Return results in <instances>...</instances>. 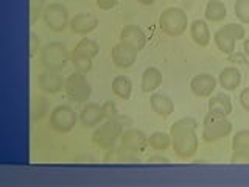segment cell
I'll return each instance as SVG.
<instances>
[{
    "mask_svg": "<svg viewBox=\"0 0 249 187\" xmlns=\"http://www.w3.org/2000/svg\"><path fill=\"white\" fill-rule=\"evenodd\" d=\"M198 122L192 117H184V119L175 122L170 128L171 136V147H173L175 154L179 159L187 161L192 159L198 153L199 139L196 134Z\"/></svg>",
    "mask_w": 249,
    "mask_h": 187,
    "instance_id": "cell-1",
    "label": "cell"
},
{
    "mask_svg": "<svg viewBox=\"0 0 249 187\" xmlns=\"http://www.w3.org/2000/svg\"><path fill=\"white\" fill-rule=\"evenodd\" d=\"M131 123V119L123 114H119L115 119H107L101 122L92 134V142L101 150H111L120 140L124 127Z\"/></svg>",
    "mask_w": 249,
    "mask_h": 187,
    "instance_id": "cell-2",
    "label": "cell"
},
{
    "mask_svg": "<svg viewBox=\"0 0 249 187\" xmlns=\"http://www.w3.org/2000/svg\"><path fill=\"white\" fill-rule=\"evenodd\" d=\"M70 53L67 47L62 42H49L44 47H41L39 52V62L45 70H54V72H61L67 67L70 62Z\"/></svg>",
    "mask_w": 249,
    "mask_h": 187,
    "instance_id": "cell-3",
    "label": "cell"
},
{
    "mask_svg": "<svg viewBox=\"0 0 249 187\" xmlns=\"http://www.w3.org/2000/svg\"><path fill=\"white\" fill-rule=\"evenodd\" d=\"M159 28L163 35L170 37H179L182 36L187 28H189V18L187 13L181 8L170 6L163 10L159 16Z\"/></svg>",
    "mask_w": 249,
    "mask_h": 187,
    "instance_id": "cell-4",
    "label": "cell"
},
{
    "mask_svg": "<svg viewBox=\"0 0 249 187\" xmlns=\"http://www.w3.org/2000/svg\"><path fill=\"white\" fill-rule=\"evenodd\" d=\"M232 122L228 120V117H220L212 112H207V115L204 117V122H202L201 137L204 142L212 144L229 136L232 132Z\"/></svg>",
    "mask_w": 249,
    "mask_h": 187,
    "instance_id": "cell-5",
    "label": "cell"
},
{
    "mask_svg": "<svg viewBox=\"0 0 249 187\" xmlns=\"http://www.w3.org/2000/svg\"><path fill=\"white\" fill-rule=\"evenodd\" d=\"M66 95L75 101V103H86L90 98L92 88L90 83L83 72H73L66 78V86H64Z\"/></svg>",
    "mask_w": 249,
    "mask_h": 187,
    "instance_id": "cell-6",
    "label": "cell"
},
{
    "mask_svg": "<svg viewBox=\"0 0 249 187\" xmlns=\"http://www.w3.org/2000/svg\"><path fill=\"white\" fill-rule=\"evenodd\" d=\"M42 20L49 30L54 31V33H61V31H64L70 23L67 6L58 2L47 5L42 14Z\"/></svg>",
    "mask_w": 249,
    "mask_h": 187,
    "instance_id": "cell-7",
    "label": "cell"
},
{
    "mask_svg": "<svg viewBox=\"0 0 249 187\" xmlns=\"http://www.w3.org/2000/svg\"><path fill=\"white\" fill-rule=\"evenodd\" d=\"M76 112L67 105H59L50 112V127L59 134L70 132L76 125Z\"/></svg>",
    "mask_w": 249,
    "mask_h": 187,
    "instance_id": "cell-8",
    "label": "cell"
},
{
    "mask_svg": "<svg viewBox=\"0 0 249 187\" xmlns=\"http://www.w3.org/2000/svg\"><path fill=\"white\" fill-rule=\"evenodd\" d=\"M120 147L124 148V150H128L131 153H143L148 147V137L145 136L143 131L140 130H124L120 136Z\"/></svg>",
    "mask_w": 249,
    "mask_h": 187,
    "instance_id": "cell-9",
    "label": "cell"
},
{
    "mask_svg": "<svg viewBox=\"0 0 249 187\" xmlns=\"http://www.w3.org/2000/svg\"><path fill=\"white\" fill-rule=\"evenodd\" d=\"M216 88V78L210 74H198L192 78L190 81V91L195 97L198 98H209Z\"/></svg>",
    "mask_w": 249,
    "mask_h": 187,
    "instance_id": "cell-10",
    "label": "cell"
},
{
    "mask_svg": "<svg viewBox=\"0 0 249 187\" xmlns=\"http://www.w3.org/2000/svg\"><path fill=\"white\" fill-rule=\"evenodd\" d=\"M37 86L42 92L49 94V95H56L66 86V80L59 75V72L54 70H44V72L37 76Z\"/></svg>",
    "mask_w": 249,
    "mask_h": 187,
    "instance_id": "cell-11",
    "label": "cell"
},
{
    "mask_svg": "<svg viewBox=\"0 0 249 187\" xmlns=\"http://www.w3.org/2000/svg\"><path fill=\"white\" fill-rule=\"evenodd\" d=\"M120 42L131 47L132 50H136L139 53L146 45V35L137 25H126L120 31Z\"/></svg>",
    "mask_w": 249,
    "mask_h": 187,
    "instance_id": "cell-12",
    "label": "cell"
},
{
    "mask_svg": "<svg viewBox=\"0 0 249 187\" xmlns=\"http://www.w3.org/2000/svg\"><path fill=\"white\" fill-rule=\"evenodd\" d=\"M111 58L115 67L119 69H129L137 59V52L132 50L131 47L124 45L122 42L115 44L111 50Z\"/></svg>",
    "mask_w": 249,
    "mask_h": 187,
    "instance_id": "cell-13",
    "label": "cell"
},
{
    "mask_svg": "<svg viewBox=\"0 0 249 187\" xmlns=\"http://www.w3.org/2000/svg\"><path fill=\"white\" fill-rule=\"evenodd\" d=\"M69 27L75 35L84 36V35L92 33V31L98 27V19L89 13H80V14H75L73 18L70 19Z\"/></svg>",
    "mask_w": 249,
    "mask_h": 187,
    "instance_id": "cell-14",
    "label": "cell"
},
{
    "mask_svg": "<svg viewBox=\"0 0 249 187\" xmlns=\"http://www.w3.org/2000/svg\"><path fill=\"white\" fill-rule=\"evenodd\" d=\"M80 122L84 128H93L98 127L101 122H105V112L103 106L98 103H88L84 105L80 112Z\"/></svg>",
    "mask_w": 249,
    "mask_h": 187,
    "instance_id": "cell-15",
    "label": "cell"
},
{
    "mask_svg": "<svg viewBox=\"0 0 249 187\" xmlns=\"http://www.w3.org/2000/svg\"><path fill=\"white\" fill-rule=\"evenodd\" d=\"M150 106L153 109V112L162 117V119H167L171 114L175 112V103L168 95L165 94H153L150 97Z\"/></svg>",
    "mask_w": 249,
    "mask_h": 187,
    "instance_id": "cell-16",
    "label": "cell"
},
{
    "mask_svg": "<svg viewBox=\"0 0 249 187\" xmlns=\"http://www.w3.org/2000/svg\"><path fill=\"white\" fill-rule=\"evenodd\" d=\"M189 30H190V36L193 39V42L196 45L207 47L210 44L212 35H210V30H209V25L206 20H201V19L193 20L189 25Z\"/></svg>",
    "mask_w": 249,
    "mask_h": 187,
    "instance_id": "cell-17",
    "label": "cell"
},
{
    "mask_svg": "<svg viewBox=\"0 0 249 187\" xmlns=\"http://www.w3.org/2000/svg\"><path fill=\"white\" fill-rule=\"evenodd\" d=\"M218 83H220V86L224 91H229V92L237 91V88L241 83L240 70L235 66L224 67L220 72V76H218Z\"/></svg>",
    "mask_w": 249,
    "mask_h": 187,
    "instance_id": "cell-18",
    "label": "cell"
},
{
    "mask_svg": "<svg viewBox=\"0 0 249 187\" xmlns=\"http://www.w3.org/2000/svg\"><path fill=\"white\" fill-rule=\"evenodd\" d=\"M160 84H162V72L158 67H148L143 70L142 80H140L142 92H145V94L154 92Z\"/></svg>",
    "mask_w": 249,
    "mask_h": 187,
    "instance_id": "cell-19",
    "label": "cell"
},
{
    "mask_svg": "<svg viewBox=\"0 0 249 187\" xmlns=\"http://www.w3.org/2000/svg\"><path fill=\"white\" fill-rule=\"evenodd\" d=\"M213 41H215V45L218 47V50L224 55H231V53L235 52L237 39L233 37V35L226 27H223L216 31V33L213 35Z\"/></svg>",
    "mask_w": 249,
    "mask_h": 187,
    "instance_id": "cell-20",
    "label": "cell"
},
{
    "mask_svg": "<svg viewBox=\"0 0 249 187\" xmlns=\"http://www.w3.org/2000/svg\"><path fill=\"white\" fill-rule=\"evenodd\" d=\"M207 109H209V112H212L215 115L228 117L232 112V101L229 97H224V95L210 97L207 103Z\"/></svg>",
    "mask_w": 249,
    "mask_h": 187,
    "instance_id": "cell-21",
    "label": "cell"
},
{
    "mask_svg": "<svg viewBox=\"0 0 249 187\" xmlns=\"http://www.w3.org/2000/svg\"><path fill=\"white\" fill-rule=\"evenodd\" d=\"M112 94L120 100H129L132 94V83L126 75H117L112 80Z\"/></svg>",
    "mask_w": 249,
    "mask_h": 187,
    "instance_id": "cell-22",
    "label": "cell"
},
{
    "mask_svg": "<svg viewBox=\"0 0 249 187\" xmlns=\"http://www.w3.org/2000/svg\"><path fill=\"white\" fill-rule=\"evenodd\" d=\"M204 16L209 22H221L228 18V10L220 0H209L204 10Z\"/></svg>",
    "mask_w": 249,
    "mask_h": 187,
    "instance_id": "cell-23",
    "label": "cell"
},
{
    "mask_svg": "<svg viewBox=\"0 0 249 187\" xmlns=\"http://www.w3.org/2000/svg\"><path fill=\"white\" fill-rule=\"evenodd\" d=\"M171 145V136L170 132L163 131H156L153 134L148 136V147L154 151H165L168 150V147Z\"/></svg>",
    "mask_w": 249,
    "mask_h": 187,
    "instance_id": "cell-24",
    "label": "cell"
},
{
    "mask_svg": "<svg viewBox=\"0 0 249 187\" xmlns=\"http://www.w3.org/2000/svg\"><path fill=\"white\" fill-rule=\"evenodd\" d=\"M70 62L73 64L75 70L78 72H83V74H88L92 70L93 67V62H92V58L88 56V55H83L80 52H76L75 49L70 53Z\"/></svg>",
    "mask_w": 249,
    "mask_h": 187,
    "instance_id": "cell-25",
    "label": "cell"
},
{
    "mask_svg": "<svg viewBox=\"0 0 249 187\" xmlns=\"http://www.w3.org/2000/svg\"><path fill=\"white\" fill-rule=\"evenodd\" d=\"M75 50L83 53V55H88V56H90L93 59L100 53V47H98V44L95 41H93V39H90V37H83L81 41L76 44Z\"/></svg>",
    "mask_w": 249,
    "mask_h": 187,
    "instance_id": "cell-26",
    "label": "cell"
},
{
    "mask_svg": "<svg viewBox=\"0 0 249 187\" xmlns=\"http://www.w3.org/2000/svg\"><path fill=\"white\" fill-rule=\"evenodd\" d=\"M233 151H249V130L237 131L232 137Z\"/></svg>",
    "mask_w": 249,
    "mask_h": 187,
    "instance_id": "cell-27",
    "label": "cell"
},
{
    "mask_svg": "<svg viewBox=\"0 0 249 187\" xmlns=\"http://www.w3.org/2000/svg\"><path fill=\"white\" fill-rule=\"evenodd\" d=\"M233 13H235V18L240 23L249 25V0H235Z\"/></svg>",
    "mask_w": 249,
    "mask_h": 187,
    "instance_id": "cell-28",
    "label": "cell"
},
{
    "mask_svg": "<svg viewBox=\"0 0 249 187\" xmlns=\"http://www.w3.org/2000/svg\"><path fill=\"white\" fill-rule=\"evenodd\" d=\"M45 0H30V16L31 22H36L39 18H42L45 10Z\"/></svg>",
    "mask_w": 249,
    "mask_h": 187,
    "instance_id": "cell-29",
    "label": "cell"
},
{
    "mask_svg": "<svg viewBox=\"0 0 249 187\" xmlns=\"http://www.w3.org/2000/svg\"><path fill=\"white\" fill-rule=\"evenodd\" d=\"M226 28H228L231 33L233 35V37L237 39V41H241V39H245L246 37V30L243 27V23H240V22H232V23H228V25H224Z\"/></svg>",
    "mask_w": 249,
    "mask_h": 187,
    "instance_id": "cell-30",
    "label": "cell"
},
{
    "mask_svg": "<svg viewBox=\"0 0 249 187\" xmlns=\"http://www.w3.org/2000/svg\"><path fill=\"white\" fill-rule=\"evenodd\" d=\"M103 112H105V120H107V119H115L117 115H119L120 112H119V109H117V105L114 103L112 100H107V101H105L103 105Z\"/></svg>",
    "mask_w": 249,
    "mask_h": 187,
    "instance_id": "cell-31",
    "label": "cell"
},
{
    "mask_svg": "<svg viewBox=\"0 0 249 187\" xmlns=\"http://www.w3.org/2000/svg\"><path fill=\"white\" fill-rule=\"evenodd\" d=\"M228 62H232V64H237V66H245V64H249V58L243 52H233L228 55Z\"/></svg>",
    "mask_w": 249,
    "mask_h": 187,
    "instance_id": "cell-32",
    "label": "cell"
},
{
    "mask_svg": "<svg viewBox=\"0 0 249 187\" xmlns=\"http://www.w3.org/2000/svg\"><path fill=\"white\" fill-rule=\"evenodd\" d=\"M232 164H249V151H233L231 156Z\"/></svg>",
    "mask_w": 249,
    "mask_h": 187,
    "instance_id": "cell-33",
    "label": "cell"
},
{
    "mask_svg": "<svg viewBox=\"0 0 249 187\" xmlns=\"http://www.w3.org/2000/svg\"><path fill=\"white\" fill-rule=\"evenodd\" d=\"M238 100H240V105H241V108H243L245 111H248V112H249V86H248V88H245L243 91L240 92V97H238Z\"/></svg>",
    "mask_w": 249,
    "mask_h": 187,
    "instance_id": "cell-34",
    "label": "cell"
},
{
    "mask_svg": "<svg viewBox=\"0 0 249 187\" xmlns=\"http://www.w3.org/2000/svg\"><path fill=\"white\" fill-rule=\"evenodd\" d=\"M117 5V0H97V6L100 8V10H112V8Z\"/></svg>",
    "mask_w": 249,
    "mask_h": 187,
    "instance_id": "cell-35",
    "label": "cell"
},
{
    "mask_svg": "<svg viewBox=\"0 0 249 187\" xmlns=\"http://www.w3.org/2000/svg\"><path fill=\"white\" fill-rule=\"evenodd\" d=\"M148 162L150 164H168L170 159L162 154H156V156H150V158H148Z\"/></svg>",
    "mask_w": 249,
    "mask_h": 187,
    "instance_id": "cell-36",
    "label": "cell"
},
{
    "mask_svg": "<svg viewBox=\"0 0 249 187\" xmlns=\"http://www.w3.org/2000/svg\"><path fill=\"white\" fill-rule=\"evenodd\" d=\"M243 53L249 58V37H245V41H243Z\"/></svg>",
    "mask_w": 249,
    "mask_h": 187,
    "instance_id": "cell-37",
    "label": "cell"
},
{
    "mask_svg": "<svg viewBox=\"0 0 249 187\" xmlns=\"http://www.w3.org/2000/svg\"><path fill=\"white\" fill-rule=\"evenodd\" d=\"M137 2L140 3V5H146V6H150V5H153L156 0H137Z\"/></svg>",
    "mask_w": 249,
    "mask_h": 187,
    "instance_id": "cell-38",
    "label": "cell"
}]
</instances>
